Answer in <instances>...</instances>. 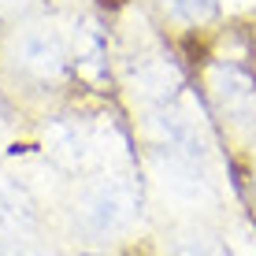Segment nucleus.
Returning a JSON list of instances; mask_svg holds the SVG:
<instances>
[{
	"label": "nucleus",
	"mask_w": 256,
	"mask_h": 256,
	"mask_svg": "<svg viewBox=\"0 0 256 256\" xmlns=\"http://www.w3.org/2000/svg\"><path fill=\"white\" fill-rule=\"evenodd\" d=\"M0 256H41V252L19 238V242H12V245H0Z\"/></svg>",
	"instance_id": "obj_9"
},
{
	"label": "nucleus",
	"mask_w": 256,
	"mask_h": 256,
	"mask_svg": "<svg viewBox=\"0 0 256 256\" xmlns=\"http://www.w3.org/2000/svg\"><path fill=\"white\" fill-rule=\"evenodd\" d=\"M208 90H212L216 108L223 112L226 119H245V116L252 112V104H256V86H252V78L245 74V70L230 67V64L212 67Z\"/></svg>",
	"instance_id": "obj_4"
},
{
	"label": "nucleus",
	"mask_w": 256,
	"mask_h": 256,
	"mask_svg": "<svg viewBox=\"0 0 256 256\" xmlns=\"http://www.w3.org/2000/svg\"><path fill=\"white\" fill-rule=\"evenodd\" d=\"M174 256H230L219 242H208V238H190V242H182Z\"/></svg>",
	"instance_id": "obj_8"
},
{
	"label": "nucleus",
	"mask_w": 256,
	"mask_h": 256,
	"mask_svg": "<svg viewBox=\"0 0 256 256\" xmlns=\"http://www.w3.org/2000/svg\"><path fill=\"white\" fill-rule=\"evenodd\" d=\"M12 56H15V64L22 70H30L34 78H60L70 64V41L60 34V26L34 22L15 38Z\"/></svg>",
	"instance_id": "obj_3"
},
{
	"label": "nucleus",
	"mask_w": 256,
	"mask_h": 256,
	"mask_svg": "<svg viewBox=\"0 0 256 256\" xmlns=\"http://www.w3.org/2000/svg\"><path fill=\"white\" fill-rule=\"evenodd\" d=\"M134 212H138L134 186L116 171L96 174L90 186L82 190V200H78L82 226L90 234H100V238H112V234L126 230V226L134 223Z\"/></svg>",
	"instance_id": "obj_2"
},
{
	"label": "nucleus",
	"mask_w": 256,
	"mask_h": 256,
	"mask_svg": "<svg viewBox=\"0 0 256 256\" xmlns=\"http://www.w3.org/2000/svg\"><path fill=\"white\" fill-rule=\"evenodd\" d=\"M108 141H116V130L100 122H82V119H60L45 130V152L67 171H93L108 167L112 171V152Z\"/></svg>",
	"instance_id": "obj_1"
},
{
	"label": "nucleus",
	"mask_w": 256,
	"mask_h": 256,
	"mask_svg": "<svg viewBox=\"0 0 256 256\" xmlns=\"http://www.w3.org/2000/svg\"><path fill=\"white\" fill-rule=\"evenodd\" d=\"M26 4H30V0H0V12H19Z\"/></svg>",
	"instance_id": "obj_10"
},
{
	"label": "nucleus",
	"mask_w": 256,
	"mask_h": 256,
	"mask_svg": "<svg viewBox=\"0 0 256 256\" xmlns=\"http://www.w3.org/2000/svg\"><path fill=\"white\" fill-rule=\"evenodd\" d=\"M26 226H30V204H26V197L19 190L0 182V245L19 242L26 234Z\"/></svg>",
	"instance_id": "obj_6"
},
{
	"label": "nucleus",
	"mask_w": 256,
	"mask_h": 256,
	"mask_svg": "<svg viewBox=\"0 0 256 256\" xmlns=\"http://www.w3.org/2000/svg\"><path fill=\"white\" fill-rule=\"evenodd\" d=\"M164 8L182 22H208L216 19L219 0H164Z\"/></svg>",
	"instance_id": "obj_7"
},
{
	"label": "nucleus",
	"mask_w": 256,
	"mask_h": 256,
	"mask_svg": "<svg viewBox=\"0 0 256 256\" xmlns=\"http://www.w3.org/2000/svg\"><path fill=\"white\" fill-rule=\"evenodd\" d=\"M70 60L90 82H100L108 74V34L96 19H78L70 30Z\"/></svg>",
	"instance_id": "obj_5"
}]
</instances>
